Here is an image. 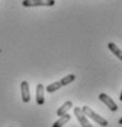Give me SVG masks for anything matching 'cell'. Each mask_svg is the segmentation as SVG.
I'll list each match as a JSON object with an SVG mask.
<instances>
[{"mask_svg":"<svg viewBox=\"0 0 122 127\" xmlns=\"http://www.w3.org/2000/svg\"><path fill=\"white\" fill-rule=\"evenodd\" d=\"M21 97L24 102H30L31 96H30V89H29V83L26 80L21 82Z\"/></svg>","mask_w":122,"mask_h":127,"instance_id":"cell-5","label":"cell"},{"mask_svg":"<svg viewBox=\"0 0 122 127\" xmlns=\"http://www.w3.org/2000/svg\"><path fill=\"white\" fill-rule=\"evenodd\" d=\"M81 111L84 112V115L85 116H88V117H90V119H92L95 122H97L100 126H104V127H106L107 125H109V122L104 119V117H101L100 115H97L96 112H94L89 106H84L83 109H81Z\"/></svg>","mask_w":122,"mask_h":127,"instance_id":"cell-1","label":"cell"},{"mask_svg":"<svg viewBox=\"0 0 122 127\" xmlns=\"http://www.w3.org/2000/svg\"><path fill=\"white\" fill-rule=\"evenodd\" d=\"M56 4L54 0H24L22 6L31 7V6H53Z\"/></svg>","mask_w":122,"mask_h":127,"instance_id":"cell-2","label":"cell"},{"mask_svg":"<svg viewBox=\"0 0 122 127\" xmlns=\"http://www.w3.org/2000/svg\"><path fill=\"white\" fill-rule=\"evenodd\" d=\"M107 47H109V49H110V51H111V52H112V53L119 58V59H121L122 61V51L117 47V46H116V44H115V43L110 42L109 44H107Z\"/></svg>","mask_w":122,"mask_h":127,"instance_id":"cell-8","label":"cell"},{"mask_svg":"<svg viewBox=\"0 0 122 127\" xmlns=\"http://www.w3.org/2000/svg\"><path fill=\"white\" fill-rule=\"evenodd\" d=\"M120 100L122 101V90H121V94H120Z\"/></svg>","mask_w":122,"mask_h":127,"instance_id":"cell-13","label":"cell"},{"mask_svg":"<svg viewBox=\"0 0 122 127\" xmlns=\"http://www.w3.org/2000/svg\"><path fill=\"white\" fill-rule=\"evenodd\" d=\"M70 120V115H68V114H65V115H63V116H61V119L59 120H57L54 124H53V126L52 127H63L68 121Z\"/></svg>","mask_w":122,"mask_h":127,"instance_id":"cell-9","label":"cell"},{"mask_svg":"<svg viewBox=\"0 0 122 127\" xmlns=\"http://www.w3.org/2000/svg\"><path fill=\"white\" fill-rule=\"evenodd\" d=\"M74 80H75V74H69V75L64 77V78L61 80V84H62V86H65V85L70 84L72 82H74Z\"/></svg>","mask_w":122,"mask_h":127,"instance_id":"cell-11","label":"cell"},{"mask_svg":"<svg viewBox=\"0 0 122 127\" xmlns=\"http://www.w3.org/2000/svg\"><path fill=\"white\" fill-rule=\"evenodd\" d=\"M36 101L38 105H43L44 104V86L43 84H37L36 86Z\"/></svg>","mask_w":122,"mask_h":127,"instance_id":"cell-6","label":"cell"},{"mask_svg":"<svg viewBox=\"0 0 122 127\" xmlns=\"http://www.w3.org/2000/svg\"><path fill=\"white\" fill-rule=\"evenodd\" d=\"M99 99H100V100H101V101H102V102H104V104H105V105H106V106H107V107L112 111V112L117 111V109H119V107H117V105L115 104V101H114V100H112V99L107 95V94L101 93V94L99 95Z\"/></svg>","mask_w":122,"mask_h":127,"instance_id":"cell-3","label":"cell"},{"mask_svg":"<svg viewBox=\"0 0 122 127\" xmlns=\"http://www.w3.org/2000/svg\"><path fill=\"white\" fill-rule=\"evenodd\" d=\"M10 127H11V126H10Z\"/></svg>","mask_w":122,"mask_h":127,"instance_id":"cell-14","label":"cell"},{"mask_svg":"<svg viewBox=\"0 0 122 127\" xmlns=\"http://www.w3.org/2000/svg\"><path fill=\"white\" fill-rule=\"evenodd\" d=\"M61 88H62L61 82H54V83H52V84L47 85L46 90H47L48 93H53V91H57V90H58V89H61Z\"/></svg>","mask_w":122,"mask_h":127,"instance_id":"cell-10","label":"cell"},{"mask_svg":"<svg viewBox=\"0 0 122 127\" xmlns=\"http://www.w3.org/2000/svg\"><path fill=\"white\" fill-rule=\"evenodd\" d=\"M119 124H120V125H122V117L120 119V120H119Z\"/></svg>","mask_w":122,"mask_h":127,"instance_id":"cell-12","label":"cell"},{"mask_svg":"<svg viewBox=\"0 0 122 127\" xmlns=\"http://www.w3.org/2000/svg\"><path fill=\"white\" fill-rule=\"evenodd\" d=\"M73 107V102L72 101H67V102H64V105H62L58 110H57V116H63V115H65L67 112H68V110H70Z\"/></svg>","mask_w":122,"mask_h":127,"instance_id":"cell-7","label":"cell"},{"mask_svg":"<svg viewBox=\"0 0 122 127\" xmlns=\"http://www.w3.org/2000/svg\"><path fill=\"white\" fill-rule=\"evenodd\" d=\"M74 115L77 116V119H78V121L80 122V125L83 127H92L91 126V124L88 121V119H86V116L84 115V112L81 111L80 107H74Z\"/></svg>","mask_w":122,"mask_h":127,"instance_id":"cell-4","label":"cell"}]
</instances>
